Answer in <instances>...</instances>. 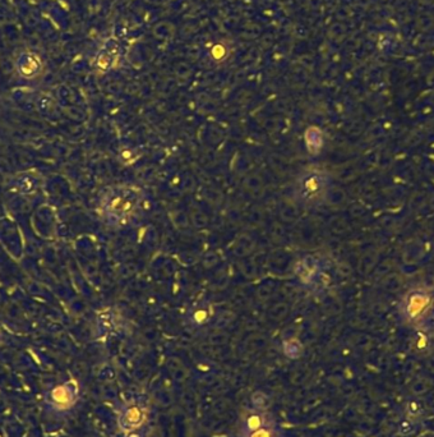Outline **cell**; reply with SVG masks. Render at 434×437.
Here are the masks:
<instances>
[{
    "instance_id": "1",
    "label": "cell",
    "mask_w": 434,
    "mask_h": 437,
    "mask_svg": "<svg viewBox=\"0 0 434 437\" xmlns=\"http://www.w3.org/2000/svg\"><path fill=\"white\" fill-rule=\"evenodd\" d=\"M143 192L132 184H119L106 191L101 200V213L104 220L111 227H127L138 216L142 203Z\"/></svg>"
},
{
    "instance_id": "2",
    "label": "cell",
    "mask_w": 434,
    "mask_h": 437,
    "mask_svg": "<svg viewBox=\"0 0 434 437\" xmlns=\"http://www.w3.org/2000/svg\"><path fill=\"white\" fill-rule=\"evenodd\" d=\"M331 190V176L321 168H307L295 178L291 194L297 205L315 207L325 202Z\"/></svg>"
},
{
    "instance_id": "3",
    "label": "cell",
    "mask_w": 434,
    "mask_h": 437,
    "mask_svg": "<svg viewBox=\"0 0 434 437\" xmlns=\"http://www.w3.org/2000/svg\"><path fill=\"white\" fill-rule=\"evenodd\" d=\"M124 55H125V45L123 41L117 37H110L104 42V45L97 52L96 67L103 72H107L120 64Z\"/></svg>"
},
{
    "instance_id": "4",
    "label": "cell",
    "mask_w": 434,
    "mask_h": 437,
    "mask_svg": "<svg viewBox=\"0 0 434 437\" xmlns=\"http://www.w3.org/2000/svg\"><path fill=\"white\" fill-rule=\"evenodd\" d=\"M144 418L146 413L143 408L138 404L132 403L123 410L119 418V424L124 431H133L143 424Z\"/></svg>"
},
{
    "instance_id": "5",
    "label": "cell",
    "mask_w": 434,
    "mask_h": 437,
    "mask_svg": "<svg viewBox=\"0 0 434 437\" xmlns=\"http://www.w3.org/2000/svg\"><path fill=\"white\" fill-rule=\"evenodd\" d=\"M429 297L425 294V293H421V292H417L411 294L409 297V299H407L406 303V312L407 315L410 317H419L420 315H423L425 312V308H428L429 306Z\"/></svg>"
},
{
    "instance_id": "6",
    "label": "cell",
    "mask_w": 434,
    "mask_h": 437,
    "mask_svg": "<svg viewBox=\"0 0 434 437\" xmlns=\"http://www.w3.org/2000/svg\"><path fill=\"white\" fill-rule=\"evenodd\" d=\"M52 400L58 406H69L72 405L75 400V387L70 385L58 386L52 391Z\"/></svg>"
},
{
    "instance_id": "7",
    "label": "cell",
    "mask_w": 434,
    "mask_h": 437,
    "mask_svg": "<svg viewBox=\"0 0 434 437\" xmlns=\"http://www.w3.org/2000/svg\"><path fill=\"white\" fill-rule=\"evenodd\" d=\"M18 68H19V72L24 77H34L38 72L40 64H38V60L35 56L27 54V55H23L19 59Z\"/></svg>"
},
{
    "instance_id": "8",
    "label": "cell",
    "mask_w": 434,
    "mask_h": 437,
    "mask_svg": "<svg viewBox=\"0 0 434 437\" xmlns=\"http://www.w3.org/2000/svg\"><path fill=\"white\" fill-rule=\"evenodd\" d=\"M266 426V417L262 413H252L246 417L243 424V431L245 435H249L254 431Z\"/></svg>"
},
{
    "instance_id": "9",
    "label": "cell",
    "mask_w": 434,
    "mask_h": 437,
    "mask_svg": "<svg viewBox=\"0 0 434 437\" xmlns=\"http://www.w3.org/2000/svg\"><path fill=\"white\" fill-rule=\"evenodd\" d=\"M250 402H252V405L256 408V409H266L267 404H268V398L267 395H264L263 392H254L252 398H250Z\"/></svg>"
},
{
    "instance_id": "10",
    "label": "cell",
    "mask_w": 434,
    "mask_h": 437,
    "mask_svg": "<svg viewBox=\"0 0 434 437\" xmlns=\"http://www.w3.org/2000/svg\"><path fill=\"white\" fill-rule=\"evenodd\" d=\"M19 190L23 193H30L35 190V180L32 178H23V179L19 180Z\"/></svg>"
},
{
    "instance_id": "11",
    "label": "cell",
    "mask_w": 434,
    "mask_h": 437,
    "mask_svg": "<svg viewBox=\"0 0 434 437\" xmlns=\"http://www.w3.org/2000/svg\"><path fill=\"white\" fill-rule=\"evenodd\" d=\"M246 437H274V432L268 427H262L260 430L254 431L252 434L246 435Z\"/></svg>"
}]
</instances>
